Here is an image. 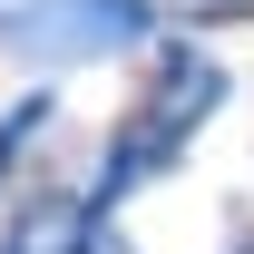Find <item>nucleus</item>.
<instances>
[{"mask_svg": "<svg viewBox=\"0 0 254 254\" xmlns=\"http://www.w3.org/2000/svg\"><path fill=\"white\" fill-rule=\"evenodd\" d=\"M225 98H235V78H225L215 49H195V39H157V49H147V88H137V108L118 118V137H108L88 195L118 205V195H137L147 176L186 166V147L205 137V118H215Z\"/></svg>", "mask_w": 254, "mask_h": 254, "instance_id": "1", "label": "nucleus"}, {"mask_svg": "<svg viewBox=\"0 0 254 254\" xmlns=\"http://www.w3.org/2000/svg\"><path fill=\"white\" fill-rule=\"evenodd\" d=\"M0 49L30 68H88L157 49V0H10L0 10Z\"/></svg>", "mask_w": 254, "mask_h": 254, "instance_id": "2", "label": "nucleus"}, {"mask_svg": "<svg viewBox=\"0 0 254 254\" xmlns=\"http://www.w3.org/2000/svg\"><path fill=\"white\" fill-rule=\"evenodd\" d=\"M0 254H137V245L108 225L98 195L49 186V195H20V215L0 225Z\"/></svg>", "mask_w": 254, "mask_h": 254, "instance_id": "3", "label": "nucleus"}, {"mask_svg": "<svg viewBox=\"0 0 254 254\" xmlns=\"http://www.w3.org/2000/svg\"><path fill=\"white\" fill-rule=\"evenodd\" d=\"M49 118H59V98H49V88H30V98H10V108H0V186H10L20 157L49 137Z\"/></svg>", "mask_w": 254, "mask_h": 254, "instance_id": "4", "label": "nucleus"}, {"mask_svg": "<svg viewBox=\"0 0 254 254\" xmlns=\"http://www.w3.org/2000/svg\"><path fill=\"white\" fill-rule=\"evenodd\" d=\"M166 20H186V30H245L254 20V0H157Z\"/></svg>", "mask_w": 254, "mask_h": 254, "instance_id": "5", "label": "nucleus"}, {"mask_svg": "<svg viewBox=\"0 0 254 254\" xmlns=\"http://www.w3.org/2000/svg\"><path fill=\"white\" fill-rule=\"evenodd\" d=\"M225 254H254V225H235V235H225Z\"/></svg>", "mask_w": 254, "mask_h": 254, "instance_id": "6", "label": "nucleus"}]
</instances>
